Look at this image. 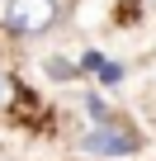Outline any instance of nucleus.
Returning <instances> with one entry per match:
<instances>
[{"instance_id":"nucleus-1","label":"nucleus","mask_w":156,"mask_h":161,"mask_svg":"<svg viewBox=\"0 0 156 161\" xmlns=\"http://www.w3.org/2000/svg\"><path fill=\"white\" fill-rule=\"evenodd\" d=\"M57 24H62V0H5L0 10V33L10 43L47 38Z\"/></svg>"},{"instance_id":"nucleus-2","label":"nucleus","mask_w":156,"mask_h":161,"mask_svg":"<svg viewBox=\"0 0 156 161\" xmlns=\"http://www.w3.org/2000/svg\"><path fill=\"white\" fill-rule=\"evenodd\" d=\"M81 147L90 152V156H132V152H142V133L128 123V119H104V123H90L85 128V137H81Z\"/></svg>"},{"instance_id":"nucleus-3","label":"nucleus","mask_w":156,"mask_h":161,"mask_svg":"<svg viewBox=\"0 0 156 161\" xmlns=\"http://www.w3.org/2000/svg\"><path fill=\"white\" fill-rule=\"evenodd\" d=\"M29 100V90H24V80L10 71V66H0V119H10L19 104Z\"/></svg>"},{"instance_id":"nucleus-4","label":"nucleus","mask_w":156,"mask_h":161,"mask_svg":"<svg viewBox=\"0 0 156 161\" xmlns=\"http://www.w3.org/2000/svg\"><path fill=\"white\" fill-rule=\"evenodd\" d=\"M47 76H52V80H76V76H81V62H71V57H47Z\"/></svg>"}]
</instances>
